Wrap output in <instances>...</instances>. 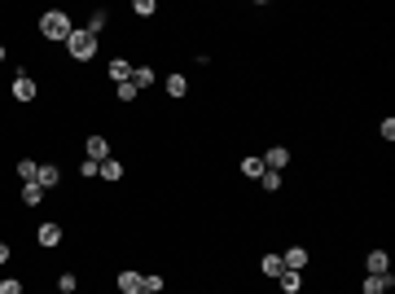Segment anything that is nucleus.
<instances>
[{"label": "nucleus", "mask_w": 395, "mask_h": 294, "mask_svg": "<svg viewBox=\"0 0 395 294\" xmlns=\"http://www.w3.org/2000/svg\"><path fill=\"white\" fill-rule=\"evenodd\" d=\"M105 79H110V84H128V79H132V62H128V57H110V62H105Z\"/></svg>", "instance_id": "11"}, {"label": "nucleus", "mask_w": 395, "mask_h": 294, "mask_svg": "<svg viewBox=\"0 0 395 294\" xmlns=\"http://www.w3.org/2000/svg\"><path fill=\"white\" fill-rule=\"evenodd\" d=\"M259 189L263 193H281V171H263L259 176Z\"/></svg>", "instance_id": "22"}, {"label": "nucleus", "mask_w": 395, "mask_h": 294, "mask_svg": "<svg viewBox=\"0 0 395 294\" xmlns=\"http://www.w3.org/2000/svg\"><path fill=\"white\" fill-rule=\"evenodd\" d=\"M141 290H150V294H163V290H167V277H159V273H150L145 281H141Z\"/></svg>", "instance_id": "25"}, {"label": "nucleus", "mask_w": 395, "mask_h": 294, "mask_svg": "<svg viewBox=\"0 0 395 294\" xmlns=\"http://www.w3.org/2000/svg\"><path fill=\"white\" fill-rule=\"evenodd\" d=\"M132 14H136V18H154V14H159V5H154V0H132Z\"/></svg>", "instance_id": "24"}, {"label": "nucleus", "mask_w": 395, "mask_h": 294, "mask_svg": "<svg viewBox=\"0 0 395 294\" xmlns=\"http://www.w3.org/2000/svg\"><path fill=\"white\" fill-rule=\"evenodd\" d=\"M35 185H40L44 193L57 189V185H62V167H57V162H40V171H35Z\"/></svg>", "instance_id": "9"}, {"label": "nucleus", "mask_w": 395, "mask_h": 294, "mask_svg": "<svg viewBox=\"0 0 395 294\" xmlns=\"http://www.w3.org/2000/svg\"><path fill=\"white\" fill-rule=\"evenodd\" d=\"M83 158H92V162H105V158H114V145H110V136H105V132H92V136H83Z\"/></svg>", "instance_id": "4"}, {"label": "nucleus", "mask_w": 395, "mask_h": 294, "mask_svg": "<svg viewBox=\"0 0 395 294\" xmlns=\"http://www.w3.org/2000/svg\"><path fill=\"white\" fill-rule=\"evenodd\" d=\"M281 264H285V268H290V273H303V268H307V264H312V255H307V246H298V242H294V246H285V255H281Z\"/></svg>", "instance_id": "7"}, {"label": "nucleus", "mask_w": 395, "mask_h": 294, "mask_svg": "<svg viewBox=\"0 0 395 294\" xmlns=\"http://www.w3.org/2000/svg\"><path fill=\"white\" fill-rule=\"evenodd\" d=\"M365 273H374V277L391 273V255H387V251H369V255H365Z\"/></svg>", "instance_id": "15"}, {"label": "nucleus", "mask_w": 395, "mask_h": 294, "mask_svg": "<svg viewBox=\"0 0 395 294\" xmlns=\"http://www.w3.org/2000/svg\"><path fill=\"white\" fill-rule=\"evenodd\" d=\"M9 97H14L18 105H35V97H40V84H35L27 70H18L14 84H9Z\"/></svg>", "instance_id": "3"}, {"label": "nucleus", "mask_w": 395, "mask_h": 294, "mask_svg": "<svg viewBox=\"0 0 395 294\" xmlns=\"http://www.w3.org/2000/svg\"><path fill=\"white\" fill-rule=\"evenodd\" d=\"M237 171H242V176H246V180H259V176H263V171H268V167H263V158H259V154H246L242 162H237Z\"/></svg>", "instance_id": "17"}, {"label": "nucleus", "mask_w": 395, "mask_h": 294, "mask_svg": "<svg viewBox=\"0 0 395 294\" xmlns=\"http://www.w3.org/2000/svg\"><path fill=\"white\" fill-rule=\"evenodd\" d=\"M14 171H18V180H22V185H31V180H35V171H40V162H35L31 154H22V158L14 162Z\"/></svg>", "instance_id": "18"}, {"label": "nucleus", "mask_w": 395, "mask_h": 294, "mask_svg": "<svg viewBox=\"0 0 395 294\" xmlns=\"http://www.w3.org/2000/svg\"><path fill=\"white\" fill-rule=\"evenodd\" d=\"M123 176H128L123 158H105V162H97V180H101V185H119Z\"/></svg>", "instance_id": "6"}, {"label": "nucleus", "mask_w": 395, "mask_h": 294, "mask_svg": "<svg viewBox=\"0 0 395 294\" xmlns=\"http://www.w3.org/2000/svg\"><path fill=\"white\" fill-rule=\"evenodd\" d=\"M35 31H40V40H49V44H66V35L75 31V22H70L66 9H44L40 22H35Z\"/></svg>", "instance_id": "1"}, {"label": "nucleus", "mask_w": 395, "mask_h": 294, "mask_svg": "<svg viewBox=\"0 0 395 294\" xmlns=\"http://www.w3.org/2000/svg\"><path fill=\"white\" fill-rule=\"evenodd\" d=\"M22 202H27V207H40V202H44V189H40L35 180H31V185H22Z\"/></svg>", "instance_id": "23"}, {"label": "nucleus", "mask_w": 395, "mask_h": 294, "mask_svg": "<svg viewBox=\"0 0 395 294\" xmlns=\"http://www.w3.org/2000/svg\"><path fill=\"white\" fill-rule=\"evenodd\" d=\"M391 290H395V277L391 273H382V277L365 273V281H361V294H391Z\"/></svg>", "instance_id": "8"}, {"label": "nucleus", "mask_w": 395, "mask_h": 294, "mask_svg": "<svg viewBox=\"0 0 395 294\" xmlns=\"http://www.w3.org/2000/svg\"><path fill=\"white\" fill-rule=\"evenodd\" d=\"M83 31H88V35H97V40H101V35L110 31V9H92V14H88V22H83Z\"/></svg>", "instance_id": "13"}, {"label": "nucleus", "mask_w": 395, "mask_h": 294, "mask_svg": "<svg viewBox=\"0 0 395 294\" xmlns=\"http://www.w3.org/2000/svg\"><path fill=\"white\" fill-rule=\"evenodd\" d=\"M277 286H281V294H298L303 290V273H290V268H285V273L277 277Z\"/></svg>", "instance_id": "19"}, {"label": "nucleus", "mask_w": 395, "mask_h": 294, "mask_svg": "<svg viewBox=\"0 0 395 294\" xmlns=\"http://www.w3.org/2000/svg\"><path fill=\"white\" fill-rule=\"evenodd\" d=\"M79 180H97V162H92V158L79 162Z\"/></svg>", "instance_id": "27"}, {"label": "nucleus", "mask_w": 395, "mask_h": 294, "mask_svg": "<svg viewBox=\"0 0 395 294\" xmlns=\"http://www.w3.org/2000/svg\"><path fill=\"white\" fill-rule=\"evenodd\" d=\"M62 49L70 53V62H92V57H97V49H101V44H97V35H88L83 27H75V31L66 35V44H62Z\"/></svg>", "instance_id": "2"}, {"label": "nucleus", "mask_w": 395, "mask_h": 294, "mask_svg": "<svg viewBox=\"0 0 395 294\" xmlns=\"http://www.w3.org/2000/svg\"><path fill=\"white\" fill-rule=\"evenodd\" d=\"M9 260H14V246H9V242H0V268H5Z\"/></svg>", "instance_id": "30"}, {"label": "nucleus", "mask_w": 395, "mask_h": 294, "mask_svg": "<svg viewBox=\"0 0 395 294\" xmlns=\"http://www.w3.org/2000/svg\"><path fill=\"white\" fill-rule=\"evenodd\" d=\"M62 224H57V220H44L40 229H35V246H40V251H57V246H62Z\"/></svg>", "instance_id": "5"}, {"label": "nucleus", "mask_w": 395, "mask_h": 294, "mask_svg": "<svg viewBox=\"0 0 395 294\" xmlns=\"http://www.w3.org/2000/svg\"><path fill=\"white\" fill-rule=\"evenodd\" d=\"M0 62H9V49H5V44H0Z\"/></svg>", "instance_id": "31"}, {"label": "nucleus", "mask_w": 395, "mask_h": 294, "mask_svg": "<svg viewBox=\"0 0 395 294\" xmlns=\"http://www.w3.org/2000/svg\"><path fill=\"white\" fill-rule=\"evenodd\" d=\"M57 290H62V294H75V290H79V277H75V273H62V277H57Z\"/></svg>", "instance_id": "26"}, {"label": "nucleus", "mask_w": 395, "mask_h": 294, "mask_svg": "<svg viewBox=\"0 0 395 294\" xmlns=\"http://www.w3.org/2000/svg\"><path fill=\"white\" fill-rule=\"evenodd\" d=\"M259 273H263V277H268V281H277V277L285 273V264H281V255H277V251H268V255H263V260H259Z\"/></svg>", "instance_id": "16"}, {"label": "nucleus", "mask_w": 395, "mask_h": 294, "mask_svg": "<svg viewBox=\"0 0 395 294\" xmlns=\"http://www.w3.org/2000/svg\"><path fill=\"white\" fill-rule=\"evenodd\" d=\"M163 88H167V97H172V101H181V97H189V75L172 70V75L163 79Z\"/></svg>", "instance_id": "12"}, {"label": "nucleus", "mask_w": 395, "mask_h": 294, "mask_svg": "<svg viewBox=\"0 0 395 294\" xmlns=\"http://www.w3.org/2000/svg\"><path fill=\"white\" fill-rule=\"evenodd\" d=\"M114 97H119V105H132V101L141 97V88H136V84L128 79V84H114Z\"/></svg>", "instance_id": "21"}, {"label": "nucleus", "mask_w": 395, "mask_h": 294, "mask_svg": "<svg viewBox=\"0 0 395 294\" xmlns=\"http://www.w3.org/2000/svg\"><path fill=\"white\" fill-rule=\"evenodd\" d=\"M263 167H268V171H285V167H290V149H285V145H272V149H263Z\"/></svg>", "instance_id": "10"}, {"label": "nucleus", "mask_w": 395, "mask_h": 294, "mask_svg": "<svg viewBox=\"0 0 395 294\" xmlns=\"http://www.w3.org/2000/svg\"><path fill=\"white\" fill-rule=\"evenodd\" d=\"M378 136H382V140H395V119H391V114L378 123Z\"/></svg>", "instance_id": "28"}, {"label": "nucleus", "mask_w": 395, "mask_h": 294, "mask_svg": "<svg viewBox=\"0 0 395 294\" xmlns=\"http://www.w3.org/2000/svg\"><path fill=\"white\" fill-rule=\"evenodd\" d=\"M0 294H22V281L18 277H5V281H0Z\"/></svg>", "instance_id": "29"}, {"label": "nucleus", "mask_w": 395, "mask_h": 294, "mask_svg": "<svg viewBox=\"0 0 395 294\" xmlns=\"http://www.w3.org/2000/svg\"><path fill=\"white\" fill-rule=\"evenodd\" d=\"M136 294H150V290H136Z\"/></svg>", "instance_id": "32"}, {"label": "nucleus", "mask_w": 395, "mask_h": 294, "mask_svg": "<svg viewBox=\"0 0 395 294\" xmlns=\"http://www.w3.org/2000/svg\"><path fill=\"white\" fill-rule=\"evenodd\" d=\"M132 84H136L141 92H145V88L154 84V66H150V62H141V66H132Z\"/></svg>", "instance_id": "20"}, {"label": "nucleus", "mask_w": 395, "mask_h": 294, "mask_svg": "<svg viewBox=\"0 0 395 294\" xmlns=\"http://www.w3.org/2000/svg\"><path fill=\"white\" fill-rule=\"evenodd\" d=\"M141 281H145V277H141L136 268H123V273L114 277V290H119V294H136V290H141Z\"/></svg>", "instance_id": "14"}]
</instances>
